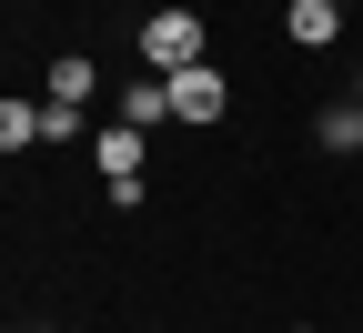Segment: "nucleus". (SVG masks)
<instances>
[{
	"label": "nucleus",
	"mask_w": 363,
	"mask_h": 333,
	"mask_svg": "<svg viewBox=\"0 0 363 333\" xmlns=\"http://www.w3.org/2000/svg\"><path fill=\"white\" fill-rule=\"evenodd\" d=\"M192 61H212V51H202V11H152V21H142V71L182 81Z\"/></svg>",
	"instance_id": "nucleus-1"
},
{
	"label": "nucleus",
	"mask_w": 363,
	"mask_h": 333,
	"mask_svg": "<svg viewBox=\"0 0 363 333\" xmlns=\"http://www.w3.org/2000/svg\"><path fill=\"white\" fill-rule=\"evenodd\" d=\"M222 111H233V81H222L212 61H192L172 81V121H222Z\"/></svg>",
	"instance_id": "nucleus-2"
},
{
	"label": "nucleus",
	"mask_w": 363,
	"mask_h": 333,
	"mask_svg": "<svg viewBox=\"0 0 363 333\" xmlns=\"http://www.w3.org/2000/svg\"><path fill=\"white\" fill-rule=\"evenodd\" d=\"M111 121H131V131H162V121H172V81H162V71H142V81H131L121 102H111Z\"/></svg>",
	"instance_id": "nucleus-3"
},
{
	"label": "nucleus",
	"mask_w": 363,
	"mask_h": 333,
	"mask_svg": "<svg viewBox=\"0 0 363 333\" xmlns=\"http://www.w3.org/2000/svg\"><path fill=\"white\" fill-rule=\"evenodd\" d=\"M40 102H71V111H91V102H101V71H91L81 51H61V61H51V81H40Z\"/></svg>",
	"instance_id": "nucleus-4"
},
{
	"label": "nucleus",
	"mask_w": 363,
	"mask_h": 333,
	"mask_svg": "<svg viewBox=\"0 0 363 333\" xmlns=\"http://www.w3.org/2000/svg\"><path fill=\"white\" fill-rule=\"evenodd\" d=\"M343 11H353V0H293V11H283V31L303 40V51H323V40L343 31Z\"/></svg>",
	"instance_id": "nucleus-5"
},
{
	"label": "nucleus",
	"mask_w": 363,
	"mask_h": 333,
	"mask_svg": "<svg viewBox=\"0 0 363 333\" xmlns=\"http://www.w3.org/2000/svg\"><path fill=\"white\" fill-rule=\"evenodd\" d=\"M142 141H152V131H131V121H101V182H142Z\"/></svg>",
	"instance_id": "nucleus-6"
},
{
	"label": "nucleus",
	"mask_w": 363,
	"mask_h": 333,
	"mask_svg": "<svg viewBox=\"0 0 363 333\" xmlns=\"http://www.w3.org/2000/svg\"><path fill=\"white\" fill-rule=\"evenodd\" d=\"M313 141H323V152H363V102H333V111H313Z\"/></svg>",
	"instance_id": "nucleus-7"
},
{
	"label": "nucleus",
	"mask_w": 363,
	"mask_h": 333,
	"mask_svg": "<svg viewBox=\"0 0 363 333\" xmlns=\"http://www.w3.org/2000/svg\"><path fill=\"white\" fill-rule=\"evenodd\" d=\"M0 152H40V102H0Z\"/></svg>",
	"instance_id": "nucleus-8"
},
{
	"label": "nucleus",
	"mask_w": 363,
	"mask_h": 333,
	"mask_svg": "<svg viewBox=\"0 0 363 333\" xmlns=\"http://www.w3.org/2000/svg\"><path fill=\"white\" fill-rule=\"evenodd\" d=\"M40 141H81V111L71 102H40Z\"/></svg>",
	"instance_id": "nucleus-9"
},
{
	"label": "nucleus",
	"mask_w": 363,
	"mask_h": 333,
	"mask_svg": "<svg viewBox=\"0 0 363 333\" xmlns=\"http://www.w3.org/2000/svg\"><path fill=\"white\" fill-rule=\"evenodd\" d=\"M21 333H51V323H21Z\"/></svg>",
	"instance_id": "nucleus-10"
},
{
	"label": "nucleus",
	"mask_w": 363,
	"mask_h": 333,
	"mask_svg": "<svg viewBox=\"0 0 363 333\" xmlns=\"http://www.w3.org/2000/svg\"><path fill=\"white\" fill-rule=\"evenodd\" d=\"M353 102H363V91H353Z\"/></svg>",
	"instance_id": "nucleus-11"
}]
</instances>
